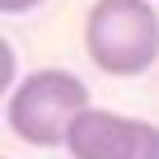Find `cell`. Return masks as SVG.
Returning a JSON list of instances; mask_svg holds the SVG:
<instances>
[{
  "label": "cell",
  "instance_id": "obj_1",
  "mask_svg": "<svg viewBox=\"0 0 159 159\" xmlns=\"http://www.w3.org/2000/svg\"><path fill=\"white\" fill-rule=\"evenodd\" d=\"M89 84L80 75L61 70V66H42L33 75H24L5 98V126L14 140L33 145V150H52L66 145L70 126L80 122V112H89Z\"/></svg>",
  "mask_w": 159,
  "mask_h": 159
},
{
  "label": "cell",
  "instance_id": "obj_4",
  "mask_svg": "<svg viewBox=\"0 0 159 159\" xmlns=\"http://www.w3.org/2000/svg\"><path fill=\"white\" fill-rule=\"evenodd\" d=\"M38 5H47V0H0L5 14H28V10H38Z\"/></svg>",
  "mask_w": 159,
  "mask_h": 159
},
{
  "label": "cell",
  "instance_id": "obj_2",
  "mask_svg": "<svg viewBox=\"0 0 159 159\" xmlns=\"http://www.w3.org/2000/svg\"><path fill=\"white\" fill-rule=\"evenodd\" d=\"M84 52L112 75L131 80L159 61V14L150 0H94L84 14Z\"/></svg>",
  "mask_w": 159,
  "mask_h": 159
},
{
  "label": "cell",
  "instance_id": "obj_3",
  "mask_svg": "<svg viewBox=\"0 0 159 159\" xmlns=\"http://www.w3.org/2000/svg\"><path fill=\"white\" fill-rule=\"evenodd\" d=\"M66 150L70 159H159V126L108 108H89L70 126Z\"/></svg>",
  "mask_w": 159,
  "mask_h": 159
}]
</instances>
